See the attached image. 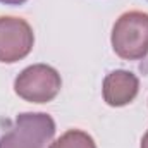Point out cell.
<instances>
[{
  "instance_id": "obj_8",
  "label": "cell",
  "mask_w": 148,
  "mask_h": 148,
  "mask_svg": "<svg viewBox=\"0 0 148 148\" xmlns=\"http://www.w3.org/2000/svg\"><path fill=\"white\" fill-rule=\"evenodd\" d=\"M141 148H148V131L145 133V136L141 140Z\"/></svg>"
},
{
  "instance_id": "obj_7",
  "label": "cell",
  "mask_w": 148,
  "mask_h": 148,
  "mask_svg": "<svg viewBox=\"0 0 148 148\" xmlns=\"http://www.w3.org/2000/svg\"><path fill=\"white\" fill-rule=\"evenodd\" d=\"M24 2L28 0H0V3H5V5H23Z\"/></svg>"
},
{
  "instance_id": "obj_6",
  "label": "cell",
  "mask_w": 148,
  "mask_h": 148,
  "mask_svg": "<svg viewBox=\"0 0 148 148\" xmlns=\"http://www.w3.org/2000/svg\"><path fill=\"white\" fill-rule=\"evenodd\" d=\"M48 148H97V145L88 133L81 129H71L57 138Z\"/></svg>"
},
{
  "instance_id": "obj_2",
  "label": "cell",
  "mask_w": 148,
  "mask_h": 148,
  "mask_svg": "<svg viewBox=\"0 0 148 148\" xmlns=\"http://www.w3.org/2000/svg\"><path fill=\"white\" fill-rule=\"evenodd\" d=\"M55 134V122L45 112L19 114L12 127L0 136V148H47Z\"/></svg>"
},
{
  "instance_id": "obj_3",
  "label": "cell",
  "mask_w": 148,
  "mask_h": 148,
  "mask_svg": "<svg viewBox=\"0 0 148 148\" xmlns=\"http://www.w3.org/2000/svg\"><path fill=\"white\" fill-rule=\"evenodd\" d=\"M60 88V74L47 64H35L26 67L14 81V91L17 97L31 103L52 102L59 95Z\"/></svg>"
},
{
  "instance_id": "obj_5",
  "label": "cell",
  "mask_w": 148,
  "mask_h": 148,
  "mask_svg": "<svg viewBox=\"0 0 148 148\" xmlns=\"http://www.w3.org/2000/svg\"><path fill=\"white\" fill-rule=\"evenodd\" d=\"M140 91V79L129 71H114L103 79V100L110 107H124L131 103Z\"/></svg>"
},
{
  "instance_id": "obj_1",
  "label": "cell",
  "mask_w": 148,
  "mask_h": 148,
  "mask_svg": "<svg viewBox=\"0 0 148 148\" xmlns=\"http://www.w3.org/2000/svg\"><path fill=\"white\" fill-rule=\"evenodd\" d=\"M112 48L124 60H141L148 55V14L124 12L112 28Z\"/></svg>"
},
{
  "instance_id": "obj_4",
  "label": "cell",
  "mask_w": 148,
  "mask_h": 148,
  "mask_svg": "<svg viewBox=\"0 0 148 148\" xmlns=\"http://www.w3.org/2000/svg\"><path fill=\"white\" fill-rule=\"evenodd\" d=\"M35 35L31 26L21 19L12 16L0 17V62L14 64L33 50Z\"/></svg>"
}]
</instances>
